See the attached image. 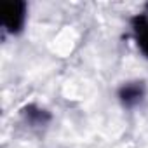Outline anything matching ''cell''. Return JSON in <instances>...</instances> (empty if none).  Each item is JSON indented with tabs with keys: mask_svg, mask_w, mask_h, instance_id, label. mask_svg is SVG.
Returning <instances> with one entry per match:
<instances>
[{
	"mask_svg": "<svg viewBox=\"0 0 148 148\" xmlns=\"http://www.w3.org/2000/svg\"><path fill=\"white\" fill-rule=\"evenodd\" d=\"M26 5L25 2H2L0 4V18H2V26L9 33H18L25 23Z\"/></svg>",
	"mask_w": 148,
	"mask_h": 148,
	"instance_id": "obj_1",
	"label": "cell"
},
{
	"mask_svg": "<svg viewBox=\"0 0 148 148\" xmlns=\"http://www.w3.org/2000/svg\"><path fill=\"white\" fill-rule=\"evenodd\" d=\"M132 33L139 51L148 58V9L132 19Z\"/></svg>",
	"mask_w": 148,
	"mask_h": 148,
	"instance_id": "obj_2",
	"label": "cell"
},
{
	"mask_svg": "<svg viewBox=\"0 0 148 148\" xmlns=\"http://www.w3.org/2000/svg\"><path fill=\"white\" fill-rule=\"evenodd\" d=\"M143 94H145V86H143V82H129V84L122 86L120 91H119V96H120L122 103L127 105V106L138 105V103L143 99Z\"/></svg>",
	"mask_w": 148,
	"mask_h": 148,
	"instance_id": "obj_3",
	"label": "cell"
}]
</instances>
